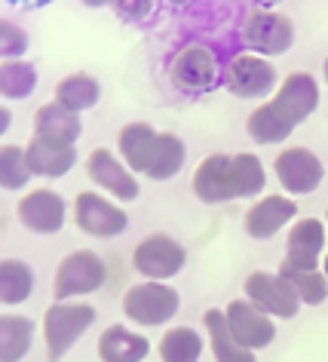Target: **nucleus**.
<instances>
[{
  "mask_svg": "<svg viewBox=\"0 0 328 362\" xmlns=\"http://www.w3.org/2000/svg\"><path fill=\"white\" fill-rule=\"evenodd\" d=\"M319 107V83L307 71H291L282 80L276 95L258 105L245 120V132L258 144H279L286 141L300 123Z\"/></svg>",
  "mask_w": 328,
  "mask_h": 362,
  "instance_id": "1",
  "label": "nucleus"
},
{
  "mask_svg": "<svg viewBox=\"0 0 328 362\" xmlns=\"http://www.w3.org/2000/svg\"><path fill=\"white\" fill-rule=\"evenodd\" d=\"M194 197L206 206L245 200V197H261L267 187V172H264L261 157L242 153H209L199 163L194 178H190Z\"/></svg>",
  "mask_w": 328,
  "mask_h": 362,
  "instance_id": "2",
  "label": "nucleus"
},
{
  "mask_svg": "<svg viewBox=\"0 0 328 362\" xmlns=\"http://www.w3.org/2000/svg\"><path fill=\"white\" fill-rule=\"evenodd\" d=\"M117 151L120 160L135 175H144L151 181H169L184 166V141L172 132H157L151 123H126L117 135Z\"/></svg>",
  "mask_w": 328,
  "mask_h": 362,
  "instance_id": "3",
  "label": "nucleus"
},
{
  "mask_svg": "<svg viewBox=\"0 0 328 362\" xmlns=\"http://www.w3.org/2000/svg\"><path fill=\"white\" fill-rule=\"evenodd\" d=\"M181 310V295L172 286L160 279H141L123 292V313L126 320L153 329V325H166L172 316Z\"/></svg>",
  "mask_w": 328,
  "mask_h": 362,
  "instance_id": "4",
  "label": "nucleus"
},
{
  "mask_svg": "<svg viewBox=\"0 0 328 362\" xmlns=\"http://www.w3.org/2000/svg\"><path fill=\"white\" fill-rule=\"evenodd\" d=\"M95 322V307L83 301H56L43 313V344H47V356L56 362L80 341L89 325Z\"/></svg>",
  "mask_w": 328,
  "mask_h": 362,
  "instance_id": "5",
  "label": "nucleus"
},
{
  "mask_svg": "<svg viewBox=\"0 0 328 362\" xmlns=\"http://www.w3.org/2000/svg\"><path fill=\"white\" fill-rule=\"evenodd\" d=\"M105 279H107V264L102 261V255L93 249H77L59 261L56 276H52V295H56V301L83 298L98 292L105 286Z\"/></svg>",
  "mask_w": 328,
  "mask_h": 362,
  "instance_id": "6",
  "label": "nucleus"
},
{
  "mask_svg": "<svg viewBox=\"0 0 328 362\" xmlns=\"http://www.w3.org/2000/svg\"><path fill=\"white\" fill-rule=\"evenodd\" d=\"M184 264H187V249L169 233H151L132 249V270L141 279L166 283V279L178 276Z\"/></svg>",
  "mask_w": 328,
  "mask_h": 362,
  "instance_id": "7",
  "label": "nucleus"
},
{
  "mask_svg": "<svg viewBox=\"0 0 328 362\" xmlns=\"http://www.w3.org/2000/svg\"><path fill=\"white\" fill-rule=\"evenodd\" d=\"M242 40L254 56H282V52L295 47V22L276 10L258 6V10L249 13V19L242 25Z\"/></svg>",
  "mask_w": 328,
  "mask_h": 362,
  "instance_id": "8",
  "label": "nucleus"
},
{
  "mask_svg": "<svg viewBox=\"0 0 328 362\" xmlns=\"http://www.w3.org/2000/svg\"><path fill=\"white\" fill-rule=\"evenodd\" d=\"M273 172H276V181L286 187L288 197H304L313 194L325 178V166L322 160L316 157L310 148H282L273 160Z\"/></svg>",
  "mask_w": 328,
  "mask_h": 362,
  "instance_id": "9",
  "label": "nucleus"
},
{
  "mask_svg": "<svg viewBox=\"0 0 328 362\" xmlns=\"http://www.w3.org/2000/svg\"><path fill=\"white\" fill-rule=\"evenodd\" d=\"M74 224L89 237L111 240L129 228V215H126L114 200L95 191H80L74 200Z\"/></svg>",
  "mask_w": 328,
  "mask_h": 362,
  "instance_id": "10",
  "label": "nucleus"
},
{
  "mask_svg": "<svg viewBox=\"0 0 328 362\" xmlns=\"http://www.w3.org/2000/svg\"><path fill=\"white\" fill-rule=\"evenodd\" d=\"M86 175L95 187H102L105 194H111L120 203H132L139 200L141 187H139V175L107 148H95L86 157Z\"/></svg>",
  "mask_w": 328,
  "mask_h": 362,
  "instance_id": "11",
  "label": "nucleus"
},
{
  "mask_svg": "<svg viewBox=\"0 0 328 362\" xmlns=\"http://www.w3.org/2000/svg\"><path fill=\"white\" fill-rule=\"evenodd\" d=\"M276 80L279 74H276V65H270V59L245 52V56H236L227 65L224 86L236 98H264L276 89Z\"/></svg>",
  "mask_w": 328,
  "mask_h": 362,
  "instance_id": "12",
  "label": "nucleus"
},
{
  "mask_svg": "<svg viewBox=\"0 0 328 362\" xmlns=\"http://www.w3.org/2000/svg\"><path fill=\"white\" fill-rule=\"evenodd\" d=\"M245 298L264 310L267 316H276V320H291L300 310L298 295L291 292V286L282 279L279 274H270V270H254V274L245 276Z\"/></svg>",
  "mask_w": 328,
  "mask_h": 362,
  "instance_id": "13",
  "label": "nucleus"
},
{
  "mask_svg": "<svg viewBox=\"0 0 328 362\" xmlns=\"http://www.w3.org/2000/svg\"><path fill=\"white\" fill-rule=\"evenodd\" d=\"M224 320H227V329H230L233 338L249 350H264L276 338V322H273V316L258 310L249 298H233V301L224 307Z\"/></svg>",
  "mask_w": 328,
  "mask_h": 362,
  "instance_id": "14",
  "label": "nucleus"
},
{
  "mask_svg": "<svg viewBox=\"0 0 328 362\" xmlns=\"http://www.w3.org/2000/svg\"><path fill=\"white\" fill-rule=\"evenodd\" d=\"M16 215H19L25 230L49 237V233H59L62 228H65L68 206H65V197L62 194L49 191V187H37V191H28L19 200Z\"/></svg>",
  "mask_w": 328,
  "mask_h": 362,
  "instance_id": "15",
  "label": "nucleus"
},
{
  "mask_svg": "<svg viewBox=\"0 0 328 362\" xmlns=\"http://www.w3.org/2000/svg\"><path fill=\"white\" fill-rule=\"evenodd\" d=\"M298 215V203L288 194H261L242 215V230L252 240H270L295 221Z\"/></svg>",
  "mask_w": 328,
  "mask_h": 362,
  "instance_id": "16",
  "label": "nucleus"
},
{
  "mask_svg": "<svg viewBox=\"0 0 328 362\" xmlns=\"http://www.w3.org/2000/svg\"><path fill=\"white\" fill-rule=\"evenodd\" d=\"M172 86L181 93H209L218 83V65L215 56L206 47H187L181 49L169 68Z\"/></svg>",
  "mask_w": 328,
  "mask_h": 362,
  "instance_id": "17",
  "label": "nucleus"
},
{
  "mask_svg": "<svg viewBox=\"0 0 328 362\" xmlns=\"http://www.w3.org/2000/svg\"><path fill=\"white\" fill-rule=\"evenodd\" d=\"M25 157H28L31 175L62 178L74 169L77 148H74V141H62V139H49V135L34 132V139L25 144Z\"/></svg>",
  "mask_w": 328,
  "mask_h": 362,
  "instance_id": "18",
  "label": "nucleus"
},
{
  "mask_svg": "<svg viewBox=\"0 0 328 362\" xmlns=\"http://www.w3.org/2000/svg\"><path fill=\"white\" fill-rule=\"evenodd\" d=\"M328 230L319 218H298L288 230L286 240V264H298V267H319V255L325 249Z\"/></svg>",
  "mask_w": 328,
  "mask_h": 362,
  "instance_id": "19",
  "label": "nucleus"
},
{
  "mask_svg": "<svg viewBox=\"0 0 328 362\" xmlns=\"http://www.w3.org/2000/svg\"><path fill=\"white\" fill-rule=\"evenodd\" d=\"M151 353V341L129 325H107L98 334V359L102 362H141Z\"/></svg>",
  "mask_w": 328,
  "mask_h": 362,
  "instance_id": "20",
  "label": "nucleus"
},
{
  "mask_svg": "<svg viewBox=\"0 0 328 362\" xmlns=\"http://www.w3.org/2000/svg\"><path fill=\"white\" fill-rule=\"evenodd\" d=\"M203 329H206V341H209V350H212L215 362H258L254 359V350L242 347V344L230 334L227 320H224V310H215V307L206 310L203 313Z\"/></svg>",
  "mask_w": 328,
  "mask_h": 362,
  "instance_id": "21",
  "label": "nucleus"
},
{
  "mask_svg": "<svg viewBox=\"0 0 328 362\" xmlns=\"http://www.w3.org/2000/svg\"><path fill=\"white\" fill-rule=\"evenodd\" d=\"M34 132L37 135H49V139H62V141H77L83 132L80 114L68 111L65 105H59L52 98L49 105H40L34 111Z\"/></svg>",
  "mask_w": 328,
  "mask_h": 362,
  "instance_id": "22",
  "label": "nucleus"
},
{
  "mask_svg": "<svg viewBox=\"0 0 328 362\" xmlns=\"http://www.w3.org/2000/svg\"><path fill=\"white\" fill-rule=\"evenodd\" d=\"M34 344V322L22 313H0V362H19Z\"/></svg>",
  "mask_w": 328,
  "mask_h": 362,
  "instance_id": "23",
  "label": "nucleus"
},
{
  "mask_svg": "<svg viewBox=\"0 0 328 362\" xmlns=\"http://www.w3.org/2000/svg\"><path fill=\"white\" fill-rule=\"evenodd\" d=\"M276 274L291 286V292L298 295L300 304L316 307V304H322L328 298V279L322 274V267H298V264H286V261H279Z\"/></svg>",
  "mask_w": 328,
  "mask_h": 362,
  "instance_id": "24",
  "label": "nucleus"
},
{
  "mask_svg": "<svg viewBox=\"0 0 328 362\" xmlns=\"http://www.w3.org/2000/svg\"><path fill=\"white\" fill-rule=\"evenodd\" d=\"M98 98H102V83L93 74H83V71L62 77L56 83V102L65 105L74 114H83L89 107H95Z\"/></svg>",
  "mask_w": 328,
  "mask_h": 362,
  "instance_id": "25",
  "label": "nucleus"
},
{
  "mask_svg": "<svg viewBox=\"0 0 328 362\" xmlns=\"http://www.w3.org/2000/svg\"><path fill=\"white\" fill-rule=\"evenodd\" d=\"M34 292V270L28 261L4 258L0 261V304H25Z\"/></svg>",
  "mask_w": 328,
  "mask_h": 362,
  "instance_id": "26",
  "label": "nucleus"
},
{
  "mask_svg": "<svg viewBox=\"0 0 328 362\" xmlns=\"http://www.w3.org/2000/svg\"><path fill=\"white\" fill-rule=\"evenodd\" d=\"M206 350V338L190 325H172L160 341L163 362H199Z\"/></svg>",
  "mask_w": 328,
  "mask_h": 362,
  "instance_id": "27",
  "label": "nucleus"
},
{
  "mask_svg": "<svg viewBox=\"0 0 328 362\" xmlns=\"http://www.w3.org/2000/svg\"><path fill=\"white\" fill-rule=\"evenodd\" d=\"M37 89V68L25 59H6L0 62V98H28Z\"/></svg>",
  "mask_w": 328,
  "mask_h": 362,
  "instance_id": "28",
  "label": "nucleus"
},
{
  "mask_svg": "<svg viewBox=\"0 0 328 362\" xmlns=\"http://www.w3.org/2000/svg\"><path fill=\"white\" fill-rule=\"evenodd\" d=\"M31 181V166L22 144H0V187L19 191Z\"/></svg>",
  "mask_w": 328,
  "mask_h": 362,
  "instance_id": "29",
  "label": "nucleus"
},
{
  "mask_svg": "<svg viewBox=\"0 0 328 362\" xmlns=\"http://www.w3.org/2000/svg\"><path fill=\"white\" fill-rule=\"evenodd\" d=\"M31 40H28V31L22 25H16L10 19H0V62L6 59H22L28 52Z\"/></svg>",
  "mask_w": 328,
  "mask_h": 362,
  "instance_id": "30",
  "label": "nucleus"
},
{
  "mask_svg": "<svg viewBox=\"0 0 328 362\" xmlns=\"http://www.w3.org/2000/svg\"><path fill=\"white\" fill-rule=\"evenodd\" d=\"M114 13L120 16L123 22H141L144 16H151L153 0H114Z\"/></svg>",
  "mask_w": 328,
  "mask_h": 362,
  "instance_id": "31",
  "label": "nucleus"
},
{
  "mask_svg": "<svg viewBox=\"0 0 328 362\" xmlns=\"http://www.w3.org/2000/svg\"><path fill=\"white\" fill-rule=\"evenodd\" d=\"M10 6H25V10H40V6L52 4V0H6Z\"/></svg>",
  "mask_w": 328,
  "mask_h": 362,
  "instance_id": "32",
  "label": "nucleus"
},
{
  "mask_svg": "<svg viewBox=\"0 0 328 362\" xmlns=\"http://www.w3.org/2000/svg\"><path fill=\"white\" fill-rule=\"evenodd\" d=\"M10 123H13L10 107H6V105H0V135H6V129H10Z\"/></svg>",
  "mask_w": 328,
  "mask_h": 362,
  "instance_id": "33",
  "label": "nucleus"
},
{
  "mask_svg": "<svg viewBox=\"0 0 328 362\" xmlns=\"http://www.w3.org/2000/svg\"><path fill=\"white\" fill-rule=\"evenodd\" d=\"M83 4L89 6V10H102V6H111L114 0H83Z\"/></svg>",
  "mask_w": 328,
  "mask_h": 362,
  "instance_id": "34",
  "label": "nucleus"
},
{
  "mask_svg": "<svg viewBox=\"0 0 328 362\" xmlns=\"http://www.w3.org/2000/svg\"><path fill=\"white\" fill-rule=\"evenodd\" d=\"M319 267H322V274H325V279H328V255H325L322 261H319Z\"/></svg>",
  "mask_w": 328,
  "mask_h": 362,
  "instance_id": "35",
  "label": "nucleus"
},
{
  "mask_svg": "<svg viewBox=\"0 0 328 362\" xmlns=\"http://www.w3.org/2000/svg\"><path fill=\"white\" fill-rule=\"evenodd\" d=\"M258 6H273V4H279V0H254Z\"/></svg>",
  "mask_w": 328,
  "mask_h": 362,
  "instance_id": "36",
  "label": "nucleus"
},
{
  "mask_svg": "<svg viewBox=\"0 0 328 362\" xmlns=\"http://www.w3.org/2000/svg\"><path fill=\"white\" fill-rule=\"evenodd\" d=\"M163 4H172V6H184L187 0H163Z\"/></svg>",
  "mask_w": 328,
  "mask_h": 362,
  "instance_id": "37",
  "label": "nucleus"
},
{
  "mask_svg": "<svg viewBox=\"0 0 328 362\" xmlns=\"http://www.w3.org/2000/svg\"><path fill=\"white\" fill-rule=\"evenodd\" d=\"M322 74H325V83H328V59H325V65H322Z\"/></svg>",
  "mask_w": 328,
  "mask_h": 362,
  "instance_id": "38",
  "label": "nucleus"
},
{
  "mask_svg": "<svg viewBox=\"0 0 328 362\" xmlns=\"http://www.w3.org/2000/svg\"><path fill=\"white\" fill-rule=\"evenodd\" d=\"M325 230H328V209H325Z\"/></svg>",
  "mask_w": 328,
  "mask_h": 362,
  "instance_id": "39",
  "label": "nucleus"
}]
</instances>
